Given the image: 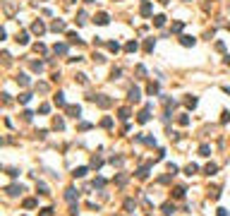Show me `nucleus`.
I'll return each mask as SVG.
<instances>
[{
  "instance_id": "nucleus-12",
  "label": "nucleus",
  "mask_w": 230,
  "mask_h": 216,
  "mask_svg": "<svg viewBox=\"0 0 230 216\" xmlns=\"http://www.w3.org/2000/svg\"><path fill=\"white\" fill-rule=\"evenodd\" d=\"M182 46H194V38L192 36H182Z\"/></svg>"
},
{
  "instance_id": "nucleus-5",
  "label": "nucleus",
  "mask_w": 230,
  "mask_h": 216,
  "mask_svg": "<svg viewBox=\"0 0 230 216\" xmlns=\"http://www.w3.org/2000/svg\"><path fill=\"white\" fill-rule=\"evenodd\" d=\"M129 101H139V89H137V87L129 89Z\"/></svg>"
},
{
  "instance_id": "nucleus-6",
  "label": "nucleus",
  "mask_w": 230,
  "mask_h": 216,
  "mask_svg": "<svg viewBox=\"0 0 230 216\" xmlns=\"http://www.w3.org/2000/svg\"><path fill=\"white\" fill-rule=\"evenodd\" d=\"M154 24H156V27H163V24H166V17H163V15L154 17Z\"/></svg>"
},
{
  "instance_id": "nucleus-10",
  "label": "nucleus",
  "mask_w": 230,
  "mask_h": 216,
  "mask_svg": "<svg viewBox=\"0 0 230 216\" xmlns=\"http://www.w3.org/2000/svg\"><path fill=\"white\" fill-rule=\"evenodd\" d=\"M29 41V36L24 34V31H22V34H17V43H27Z\"/></svg>"
},
{
  "instance_id": "nucleus-4",
  "label": "nucleus",
  "mask_w": 230,
  "mask_h": 216,
  "mask_svg": "<svg viewBox=\"0 0 230 216\" xmlns=\"http://www.w3.org/2000/svg\"><path fill=\"white\" fill-rule=\"evenodd\" d=\"M96 24H108V15H96Z\"/></svg>"
},
{
  "instance_id": "nucleus-1",
  "label": "nucleus",
  "mask_w": 230,
  "mask_h": 216,
  "mask_svg": "<svg viewBox=\"0 0 230 216\" xmlns=\"http://www.w3.org/2000/svg\"><path fill=\"white\" fill-rule=\"evenodd\" d=\"M31 31H34V34H43V31H46V27H43V22H41V19H38V22H34V27H31Z\"/></svg>"
},
{
  "instance_id": "nucleus-7",
  "label": "nucleus",
  "mask_w": 230,
  "mask_h": 216,
  "mask_svg": "<svg viewBox=\"0 0 230 216\" xmlns=\"http://www.w3.org/2000/svg\"><path fill=\"white\" fill-rule=\"evenodd\" d=\"M74 175H77V178H84V175H86V168H84V166L74 168Z\"/></svg>"
},
{
  "instance_id": "nucleus-22",
  "label": "nucleus",
  "mask_w": 230,
  "mask_h": 216,
  "mask_svg": "<svg viewBox=\"0 0 230 216\" xmlns=\"http://www.w3.org/2000/svg\"><path fill=\"white\" fill-rule=\"evenodd\" d=\"M218 216H228V211H225V209H218Z\"/></svg>"
},
{
  "instance_id": "nucleus-2",
  "label": "nucleus",
  "mask_w": 230,
  "mask_h": 216,
  "mask_svg": "<svg viewBox=\"0 0 230 216\" xmlns=\"http://www.w3.org/2000/svg\"><path fill=\"white\" fill-rule=\"evenodd\" d=\"M67 113H70L72 118H79V113H82V108H79V106H70V108H67Z\"/></svg>"
},
{
  "instance_id": "nucleus-14",
  "label": "nucleus",
  "mask_w": 230,
  "mask_h": 216,
  "mask_svg": "<svg viewBox=\"0 0 230 216\" xmlns=\"http://www.w3.org/2000/svg\"><path fill=\"white\" fill-rule=\"evenodd\" d=\"M74 197H77V195H74V190H67V195H65V199H67V202H74Z\"/></svg>"
},
{
  "instance_id": "nucleus-13",
  "label": "nucleus",
  "mask_w": 230,
  "mask_h": 216,
  "mask_svg": "<svg viewBox=\"0 0 230 216\" xmlns=\"http://www.w3.org/2000/svg\"><path fill=\"white\" fill-rule=\"evenodd\" d=\"M149 12H151V2H144L141 5V15H149Z\"/></svg>"
},
{
  "instance_id": "nucleus-9",
  "label": "nucleus",
  "mask_w": 230,
  "mask_h": 216,
  "mask_svg": "<svg viewBox=\"0 0 230 216\" xmlns=\"http://www.w3.org/2000/svg\"><path fill=\"white\" fill-rule=\"evenodd\" d=\"M149 120V108L146 110H141V113H139V123H146Z\"/></svg>"
},
{
  "instance_id": "nucleus-20",
  "label": "nucleus",
  "mask_w": 230,
  "mask_h": 216,
  "mask_svg": "<svg viewBox=\"0 0 230 216\" xmlns=\"http://www.w3.org/2000/svg\"><path fill=\"white\" fill-rule=\"evenodd\" d=\"M17 82H19V84H29V79L24 77V74H19V77H17Z\"/></svg>"
},
{
  "instance_id": "nucleus-23",
  "label": "nucleus",
  "mask_w": 230,
  "mask_h": 216,
  "mask_svg": "<svg viewBox=\"0 0 230 216\" xmlns=\"http://www.w3.org/2000/svg\"><path fill=\"white\" fill-rule=\"evenodd\" d=\"M86 2H93V0H86Z\"/></svg>"
},
{
  "instance_id": "nucleus-21",
  "label": "nucleus",
  "mask_w": 230,
  "mask_h": 216,
  "mask_svg": "<svg viewBox=\"0 0 230 216\" xmlns=\"http://www.w3.org/2000/svg\"><path fill=\"white\" fill-rule=\"evenodd\" d=\"M41 216H50V209H41Z\"/></svg>"
},
{
  "instance_id": "nucleus-16",
  "label": "nucleus",
  "mask_w": 230,
  "mask_h": 216,
  "mask_svg": "<svg viewBox=\"0 0 230 216\" xmlns=\"http://www.w3.org/2000/svg\"><path fill=\"white\" fill-rule=\"evenodd\" d=\"M108 48H111L113 53H118V51H120V46H118V43H115V41H111V43H108Z\"/></svg>"
},
{
  "instance_id": "nucleus-15",
  "label": "nucleus",
  "mask_w": 230,
  "mask_h": 216,
  "mask_svg": "<svg viewBox=\"0 0 230 216\" xmlns=\"http://www.w3.org/2000/svg\"><path fill=\"white\" fill-rule=\"evenodd\" d=\"M206 173H209V175H213V173H216V163H209V166H206Z\"/></svg>"
},
{
  "instance_id": "nucleus-3",
  "label": "nucleus",
  "mask_w": 230,
  "mask_h": 216,
  "mask_svg": "<svg viewBox=\"0 0 230 216\" xmlns=\"http://www.w3.org/2000/svg\"><path fill=\"white\" fill-rule=\"evenodd\" d=\"M7 192H10V195H22L24 187H22V185H12V187H7Z\"/></svg>"
},
{
  "instance_id": "nucleus-18",
  "label": "nucleus",
  "mask_w": 230,
  "mask_h": 216,
  "mask_svg": "<svg viewBox=\"0 0 230 216\" xmlns=\"http://www.w3.org/2000/svg\"><path fill=\"white\" fill-rule=\"evenodd\" d=\"M125 48H127L129 53H132V51H137V43H134V41H129V43H127V46H125Z\"/></svg>"
},
{
  "instance_id": "nucleus-17",
  "label": "nucleus",
  "mask_w": 230,
  "mask_h": 216,
  "mask_svg": "<svg viewBox=\"0 0 230 216\" xmlns=\"http://www.w3.org/2000/svg\"><path fill=\"white\" fill-rule=\"evenodd\" d=\"M55 103H58V106H65V96H63V94H58V96H55Z\"/></svg>"
},
{
  "instance_id": "nucleus-19",
  "label": "nucleus",
  "mask_w": 230,
  "mask_h": 216,
  "mask_svg": "<svg viewBox=\"0 0 230 216\" xmlns=\"http://www.w3.org/2000/svg\"><path fill=\"white\" fill-rule=\"evenodd\" d=\"M199 151H202V156H209V151H211V149H209V146L204 144V146H202V149H199Z\"/></svg>"
},
{
  "instance_id": "nucleus-11",
  "label": "nucleus",
  "mask_w": 230,
  "mask_h": 216,
  "mask_svg": "<svg viewBox=\"0 0 230 216\" xmlns=\"http://www.w3.org/2000/svg\"><path fill=\"white\" fill-rule=\"evenodd\" d=\"M53 51H55V53H60V55H63L65 51H67V46H63V43H55V48H53Z\"/></svg>"
},
{
  "instance_id": "nucleus-8",
  "label": "nucleus",
  "mask_w": 230,
  "mask_h": 216,
  "mask_svg": "<svg viewBox=\"0 0 230 216\" xmlns=\"http://www.w3.org/2000/svg\"><path fill=\"white\" fill-rule=\"evenodd\" d=\"M53 31H65V22H53Z\"/></svg>"
}]
</instances>
